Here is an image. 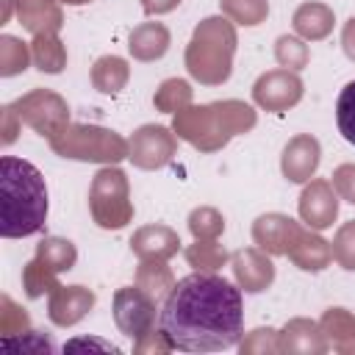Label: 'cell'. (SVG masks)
<instances>
[{
  "label": "cell",
  "instance_id": "6da1fadb",
  "mask_svg": "<svg viewBox=\"0 0 355 355\" xmlns=\"http://www.w3.org/2000/svg\"><path fill=\"white\" fill-rule=\"evenodd\" d=\"M158 330L172 349L222 352L244 336L241 288L214 272H191L180 277L164 300Z\"/></svg>",
  "mask_w": 355,
  "mask_h": 355
},
{
  "label": "cell",
  "instance_id": "7a4b0ae2",
  "mask_svg": "<svg viewBox=\"0 0 355 355\" xmlns=\"http://www.w3.org/2000/svg\"><path fill=\"white\" fill-rule=\"evenodd\" d=\"M47 186L42 172L14 155L0 158V236L22 239L44 227Z\"/></svg>",
  "mask_w": 355,
  "mask_h": 355
},
{
  "label": "cell",
  "instance_id": "3957f363",
  "mask_svg": "<svg viewBox=\"0 0 355 355\" xmlns=\"http://www.w3.org/2000/svg\"><path fill=\"white\" fill-rule=\"evenodd\" d=\"M336 125H338V133L349 144H355V80H349L338 92V100H336Z\"/></svg>",
  "mask_w": 355,
  "mask_h": 355
}]
</instances>
